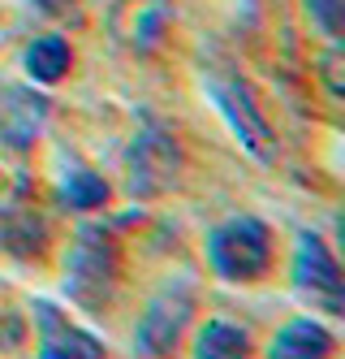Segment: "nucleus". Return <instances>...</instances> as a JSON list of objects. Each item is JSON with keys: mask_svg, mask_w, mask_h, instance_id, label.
Here are the masks:
<instances>
[{"mask_svg": "<svg viewBox=\"0 0 345 359\" xmlns=\"http://www.w3.org/2000/svg\"><path fill=\"white\" fill-rule=\"evenodd\" d=\"M173 22V0H113L108 5V31L125 53H155L160 39L169 35Z\"/></svg>", "mask_w": 345, "mask_h": 359, "instance_id": "nucleus-7", "label": "nucleus"}, {"mask_svg": "<svg viewBox=\"0 0 345 359\" xmlns=\"http://www.w3.org/2000/svg\"><path fill=\"white\" fill-rule=\"evenodd\" d=\"M203 87H207L211 100H216V109L225 113V121H229V130L237 135V143H242L255 161L272 165L276 151H281V143H276L272 121L263 117V109H259L251 83H246L237 69H229V65H207V69H203Z\"/></svg>", "mask_w": 345, "mask_h": 359, "instance_id": "nucleus-2", "label": "nucleus"}, {"mask_svg": "<svg viewBox=\"0 0 345 359\" xmlns=\"http://www.w3.org/2000/svg\"><path fill=\"white\" fill-rule=\"evenodd\" d=\"M289 277H294V286H298L311 303H320L324 312H332V316L345 312V273H341V264H337L332 247H328L320 234H311V229H302V234H298L294 269H289Z\"/></svg>", "mask_w": 345, "mask_h": 359, "instance_id": "nucleus-6", "label": "nucleus"}, {"mask_svg": "<svg viewBox=\"0 0 345 359\" xmlns=\"http://www.w3.org/2000/svg\"><path fill=\"white\" fill-rule=\"evenodd\" d=\"M31 5H35L39 13H48V18H69L78 0H31Z\"/></svg>", "mask_w": 345, "mask_h": 359, "instance_id": "nucleus-16", "label": "nucleus"}, {"mask_svg": "<svg viewBox=\"0 0 345 359\" xmlns=\"http://www.w3.org/2000/svg\"><path fill=\"white\" fill-rule=\"evenodd\" d=\"M207 260L229 281H255L272 264V234L259 217H229L207 234Z\"/></svg>", "mask_w": 345, "mask_h": 359, "instance_id": "nucleus-3", "label": "nucleus"}, {"mask_svg": "<svg viewBox=\"0 0 345 359\" xmlns=\"http://www.w3.org/2000/svg\"><path fill=\"white\" fill-rule=\"evenodd\" d=\"M69 65H73V53H69V43L61 35H43V39H35L26 48V74H31V83L52 87V83H61L69 74Z\"/></svg>", "mask_w": 345, "mask_h": 359, "instance_id": "nucleus-11", "label": "nucleus"}, {"mask_svg": "<svg viewBox=\"0 0 345 359\" xmlns=\"http://www.w3.org/2000/svg\"><path fill=\"white\" fill-rule=\"evenodd\" d=\"M332 333L324 325H315V320H289L276 338H272V359H324L332 355Z\"/></svg>", "mask_w": 345, "mask_h": 359, "instance_id": "nucleus-10", "label": "nucleus"}, {"mask_svg": "<svg viewBox=\"0 0 345 359\" xmlns=\"http://www.w3.org/2000/svg\"><path fill=\"white\" fill-rule=\"evenodd\" d=\"M341 9H345V0H307V13L324 27L328 39H341Z\"/></svg>", "mask_w": 345, "mask_h": 359, "instance_id": "nucleus-14", "label": "nucleus"}, {"mask_svg": "<svg viewBox=\"0 0 345 359\" xmlns=\"http://www.w3.org/2000/svg\"><path fill=\"white\" fill-rule=\"evenodd\" d=\"M246 351H251V333L229 325V320H211L199 333V342H195L199 359H242Z\"/></svg>", "mask_w": 345, "mask_h": 359, "instance_id": "nucleus-12", "label": "nucleus"}, {"mask_svg": "<svg viewBox=\"0 0 345 359\" xmlns=\"http://www.w3.org/2000/svg\"><path fill=\"white\" fill-rule=\"evenodd\" d=\"M61 195L69 199V208H99L108 199V182L91 169H69L61 182Z\"/></svg>", "mask_w": 345, "mask_h": 359, "instance_id": "nucleus-13", "label": "nucleus"}, {"mask_svg": "<svg viewBox=\"0 0 345 359\" xmlns=\"http://www.w3.org/2000/svg\"><path fill=\"white\" fill-rule=\"evenodd\" d=\"M35 325H39V355L43 359H99L104 342L87 329H73L48 299H35Z\"/></svg>", "mask_w": 345, "mask_h": 359, "instance_id": "nucleus-9", "label": "nucleus"}, {"mask_svg": "<svg viewBox=\"0 0 345 359\" xmlns=\"http://www.w3.org/2000/svg\"><path fill=\"white\" fill-rule=\"evenodd\" d=\"M320 69H324V83H328V91L332 95H345V87H341V53L332 48V53L320 61Z\"/></svg>", "mask_w": 345, "mask_h": 359, "instance_id": "nucleus-15", "label": "nucleus"}, {"mask_svg": "<svg viewBox=\"0 0 345 359\" xmlns=\"http://www.w3.org/2000/svg\"><path fill=\"white\" fill-rule=\"evenodd\" d=\"M117 281H121V251L113 234L104 225H83L65 260V294L87 312H104L117 294Z\"/></svg>", "mask_w": 345, "mask_h": 359, "instance_id": "nucleus-1", "label": "nucleus"}, {"mask_svg": "<svg viewBox=\"0 0 345 359\" xmlns=\"http://www.w3.org/2000/svg\"><path fill=\"white\" fill-rule=\"evenodd\" d=\"M125 173H129V195L139 199H155V195H169L181 177V147L177 139L164 130L155 117H143L134 143L125 151Z\"/></svg>", "mask_w": 345, "mask_h": 359, "instance_id": "nucleus-4", "label": "nucleus"}, {"mask_svg": "<svg viewBox=\"0 0 345 359\" xmlns=\"http://www.w3.org/2000/svg\"><path fill=\"white\" fill-rule=\"evenodd\" d=\"M48 121V100L35 87L0 83V143L5 147H31Z\"/></svg>", "mask_w": 345, "mask_h": 359, "instance_id": "nucleus-8", "label": "nucleus"}, {"mask_svg": "<svg viewBox=\"0 0 345 359\" xmlns=\"http://www.w3.org/2000/svg\"><path fill=\"white\" fill-rule=\"evenodd\" d=\"M195 316V286L190 277H173L151 294L147 312L134 329V351L139 355H169L181 338V329Z\"/></svg>", "mask_w": 345, "mask_h": 359, "instance_id": "nucleus-5", "label": "nucleus"}]
</instances>
